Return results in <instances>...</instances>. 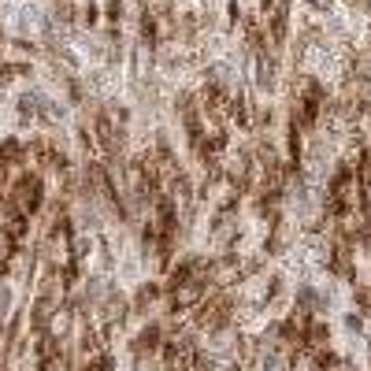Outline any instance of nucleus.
<instances>
[{
    "label": "nucleus",
    "instance_id": "obj_5",
    "mask_svg": "<svg viewBox=\"0 0 371 371\" xmlns=\"http://www.w3.org/2000/svg\"><path fill=\"white\" fill-rule=\"evenodd\" d=\"M260 23L267 30L271 49H278L289 30V0H260Z\"/></svg>",
    "mask_w": 371,
    "mask_h": 371
},
{
    "label": "nucleus",
    "instance_id": "obj_6",
    "mask_svg": "<svg viewBox=\"0 0 371 371\" xmlns=\"http://www.w3.org/2000/svg\"><path fill=\"white\" fill-rule=\"evenodd\" d=\"M238 246V212H219L212 223V249L215 256H223V252H230Z\"/></svg>",
    "mask_w": 371,
    "mask_h": 371
},
{
    "label": "nucleus",
    "instance_id": "obj_16",
    "mask_svg": "<svg viewBox=\"0 0 371 371\" xmlns=\"http://www.w3.org/2000/svg\"><path fill=\"white\" fill-rule=\"evenodd\" d=\"M104 19L112 23V30L119 26V19H123V0H108V4H104Z\"/></svg>",
    "mask_w": 371,
    "mask_h": 371
},
{
    "label": "nucleus",
    "instance_id": "obj_9",
    "mask_svg": "<svg viewBox=\"0 0 371 371\" xmlns=\"http://www.w3.org/2000/svg\"><path fill=\"white\" fill-rule=\"evenodd\" d=\"M160 301H164V286H160V283H145V286L138 289V294H134L130 312H134V315H149Z\"/></svg>",
    "mask_w": 371,
    "mask_h": 371
},
{
    "label": "nucleus",
    "instance_id": "obj_18",
    "mask_svg": "<svg viewBox=\"0 0 371 371\" xmlns=\"http://www.w3.org/2000/svg\"><path fill=\"white\" fill-rule=\"evenodd\" d=\"M346 323H349V331H360V327H364V320H360V315H349Z\"/></svg>",
    "mask_w": 371,
    "mask_h": 371
},
{
    "label": "nucleus",
    "instance_id": "obj_3",
    "mask_svg": "<svg viewBox=\"0 0 371 371\" xmlns=\"http://www.w3.org/2000/svg\"><path fill=\"white\" fill-rule=\"evenodd\" d=\"M234 323V289H212L201 304L193 309V331L215 334Z\"/></svg>",
    "mask_w": 371,
    "mask_h": 371
},
{
    "label": "nucleus",
    "instance_id": "obj_13",
    "mask_svg": "<svg viewBox=\"0 0 371 371\" xmlns=\"http://www.w3.org/2000/svg\"><path fill=\"white\" fill-rule=\"evenodd\" d=\"M23 75H30V67H26V63H0V89L12 86L15 78H23Z\"/></svg>",
    "mask_w": 371,
    "mask_h": 371
},
{
    "label": "nucleus",
    "instance_id": "obj_10",
    "mask_svg": "<svg viewBox=\"0 0 371 371\" xmlns=\"http://www.w3.org/2000/svg\"><path fill=\"white\" fill-rule=\"evenodd\" d=\"M0 230H4L15 246H26V241H30V215H23V212L4 215V219H0Z\"/></svg>",
    "mask_w": 371,
    "mask_h": 371
},
{
    "label": "nucleus",
    "instance_id": "obj_7",
    "mask_svg": "<svg viewBox=\"0 0 371 371\" xmlns=\"http://www.w3.org/2000/svg\"><path fill=\"white\" fill-rule=\"evenodd\" d=\"M164 338H167V331L160 327V323H145V327L138 331V338H134V357L145 360V357H156L160 346H164Z\"/></svg>",
    "mask_w": 371,
    "mask_h": 371
},
{
    "label": "nucleus",
    "instance_id": "obj_12",
    "mask_svg": "<svg viewBox=\"0 0 371 371\" xmlns=\"http://www.w3.org/2000/svg\"><path fill=\"white\" fill-rule=\"evenodd\" d=\"M112 368H115V360H112V352H108V349H101L97 357L78 360V364H75V371H112Z\"/></svg>",
    "mask_w": 371,
    "mask_h": 371
},
{
    "label": "nucleus",
    "instance_id": "obj_14",
    "mask_svg": "<svg viewBox=\"0 0 371 371\" xmlns=\"http://www.w3.org/2000/svg\"><path fill=\"white\" fill-rule=\"evenodd\" d=\"M357 178H360V189H364V193L371 197V149H364V156H360Z\"/></svg>",
    "mask_w": 371,
    "mask_h": 371
},
{
    "label": "nucleus",
    "instance_id": "obj_11",
    "mask_svg": "<svg viewBox=\"0 0 371 371\" xmlns=\"http://www.w3.org/2000/svg\"><path fill=\"white\" fill-rule=\"evenodd\" d=\"M160 15L149 8V0L141 4V45L145 49H156V41H160Z\"/></svg>",
    "mask_w": 371,
    "mask_h": 371
},
{
    "label": "nucleus",
    "instance_id": "obj_4",
    "mask_svg": "<svg viewBox=\"0 0 371 371\" xmlns=\"http://www.w3.org/2000/svg\"><path fill=\"white\" fill-rule=\"evenodd\" d=\"M4 193L12 197L15 208H19L23 215H30V219L45 208V201H49V197H45V175H38V171H30V167H23L19 175L8 182Z\"/></svg>",
    "mask_w": 371,
    "mask_h": 371
},
{
    "label": "nucleus",
    "instance_id": "obj_17",
    "mask_svg": "<svg viewBox=\"0 0 371 371\" xmlns=\"http://www.w3.org/2000/svg\"><path fill=\"white\" fill-rule=\"evenodd\" d=\"M357 301H360V309L371 312V289L368 286H357Z\"/></svg>",
    "mask_w": 371,
    "mask_h": 371
},
{
    "label": "nucleus",
    "instance_id": "obj_2",
    "mask_svg": "<svg viewBox=\"0 0 371 371\" xmlns=\"http://www.w3.org/2000/svg\"><path fill=\"white\" fill-rule=\"evenodd\" d=\"M327 112V89H323L315 78H301L294 89V104H289V119H294L301 130H315V123Z\"/></svg>",
    "mask_w": 371,
    "mask_h": 371
},
{
    "label": "nucleus",
    "instance_id": "obj_1",
    "mask_svg": "<svg viewBox=\"0 0 371 371\" xmlns=\"http://www.w3.org/2000/svg\"><path fill=\"white\" fill-rule=\"evenodd\" d=\"M123 119L126 112H112V108H97L93 115V145L104 152V164L112 171L123 167Z\"/></svg>",
    "mask_w": 371,
    "mask_h": 371
},
{
    "label": "nucleus",
    "instance_id": "obj_15",
    "mask_svg": "<svg viewBox=\"0 0 371 371\" xmlns=\"http://www.w3.org/2000/svg\"><path fill=\"white\" fill-rule=\"evenodd\" d=\"M78 15H82V19H78L82 26H97V19H101V8H97L93 0H86V4L78 8Z\"/></svg>",
    "mask_w": 371,
    "mask_h": 371
},
{
    "label": "nucleus",
    "instance_id": "obj_19",
    "mask_svg": "<svg viewBox=\"0 0 371 371\" xmlns=\"http://www.w3.org/2000/svg\"><path fill=\"white\" fill-rule=\"evenodd\" d=\"M315 4H320V8H323V4H334V0H315Z\"/></svg>",
    "mask_w": 371,
    "mask_h": 371
},
{
    "label": "nucleus",
    "instance_id": "obj_8",
    "mask_svg": "<svg viewBox=\"0 0 371 371\" xmlns=\"http://www.w3.org/2000/svg\"><path fill=\"white\" fill-rule=\"evenodd\" d=\"M26 167V145L19 138H4L0 141V175H19Z\"/></svg>",
    "mask_w": 371,
    "mask_h": 371
}]
</instances>
